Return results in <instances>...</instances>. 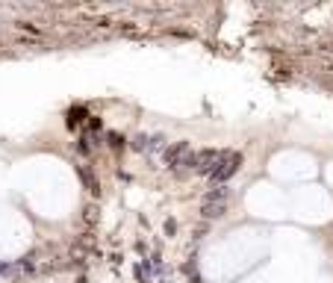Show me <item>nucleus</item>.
Listing matches in <instances>:
<instances>
[{"label": "nucleus", "mask_w": 333, "mask_h": 283, "mask_svg": "<svg viewBox=\"0 0 333 283\" xmlns=\"http://www.w3.org/2000/svg\"><path fill=\"white\" fill-rule=\"evenodd\" d=\"M165 162H168L171 168H180V165H195V154L189 151L186 142H177L174 148H168V151H165Z\"/></svg>", "instance_id": "f257e3e1"}, {"label": "nucleus", "mask_w": 333, "mask_h": 283, "mask_svg": "<svg viewBox=\"0 0 333 283\" xmlns=\"http://www.w3.org/2000/svg\"><path fill=\"white\" fill-rule=\"evenodd\" d=\"M83 121V110H80V106H77V110H71L68 112V127H74V124H80Z\"/></svg>", "instance_id": "f03ea898"}, {"label": "nucleus", "mask_w": 333, "mask_h": 283, "mask_svg": "<svg viewBox=\"0 0 333 283\" xmlns=\"http://www.w3.org/2000/svg\"><path fill=\"white\" fill-rule=\"evenodd\" d=\"M9 271H12V266H9V263H0V274H9Z\"/></svg>", "instance_id": "7ed1b4c3"}]
</instances>
